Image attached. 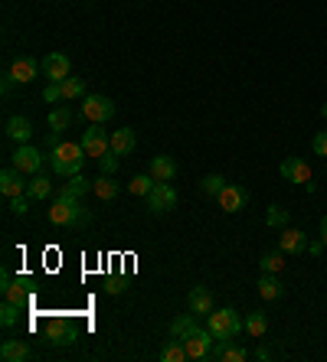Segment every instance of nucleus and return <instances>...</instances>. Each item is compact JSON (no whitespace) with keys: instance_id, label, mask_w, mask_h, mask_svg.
<instances>
[{"instance_id":"f257e3e1","label":"nucleus","mask_w":327,"mask_h":362,"mask_svg":"<svg viewBox=\"0 0 327 362\" xmlns=\"http://www.w3.org/2000/svg\"><path fill=\"white\" fill-rule=\"evenodd\" d=\"M79 199H82V196H76L69 186H63V190L56 192L53 206H49V222H53L56 229H82V225L88 222V209H82Z\"/></svg>"},{"instance_id":"f03ea898","label":"nucleus","mask_w":327,"mask_h":362,"mask_svg":"<svg viewBox=\"0 0 327 362\" xmlns=\"http://www.w3.org/2000/svg\"><path fill=\"white\" fill-rule=\"evenodd\" d=\"M88 154L82 150V144H59V147L49 150V163H53V173H59V176H76V173H82V167H86Z\"/></svg>"},{"instance_id":"7ed1b4c3","label":"nucleus","mask_w":327,"mask_h":362,"mask_svg":"<svg viewBox=\"0 0 327 362\" xmlns=\"http://www.w3.org/2000/svg\"><path fill=\"white\" fill-rule=\"evenodd\" d=\"M207 330L213 333L216 343H223V340H236V336L246 330V323H242V317L232 307H223V310L207 313Z\"/></svg>"},{"instance_id":"20e7f679","label":"nucleus","mask_w":327,"mask_h":362,"mask_svg":"<svg viewBox=\"0 0 327 362\" xmlns=\"http://www.w3.org/2000/svg\"><path fill=\"white\" fill-rule=\"evenodd\" d=\"M186 346V356H190V359H209V356H213V333L207 330V327H200V323H196L193 330L186 333L184 340H180Z\"/></svg>"},{"instance_id":"39448f33","label":"nucleus","mask_w":327,"mask_h":362,"mask_svg":"<svg viewBox=\"0 0 327 362\" xmlns=\"http://www.w3.org/2000/svg\"><path fill=\"white\" fill-rule=\"evenodd\" d=\"M46 340L53 343V346H72V343L79 340V333L76 327H72V320H65V317H53V320H46Z\"/></svg>"},{"instance_id":"423d86ee","label":"nucleus","mask_w":327,"mask_h":362,"mask_svg":"<svg viewBox=\"0 0 327 362\" xmlns=\"http://www.w3.org/2000/svg\"><path fill=\"white\" fill-rule=\"evenodd\" d=\"M79 144H82V150H86L88 157L98 160V157H105V154L111 150V134L102 128V124H92V128L82 134V140H79Z\"/></svg>"},{"instance_id":"0eeeda50","label":"nucleus","mask_w":327,"mask_h":362,"mask_svg":"<svg viewBox=\"0 0 327 362\" xmlns=\"http://www.w3.org/2000/svg\"><path fill=\"white\" fill-rule=\"evenodd\" d=\"M177 206V190L170 186V183H161V180H154V190L147 192V209L157 215L164 213H170Z\"/></svg>"},{"instance_id":"6e6552de","label":"nucleus","mask_w":327,"mask_h":362,"mask_svg":"<svg viewBox=\"0 0 327 362\" xmlns=\"http://www.w3.org/2000/svg\"><path fill=\"white\" fill-rule=\"evenodd\" d=\"M82 115L92 121V124H105L115 117V101L109 95H88L86 105H82Z\"/></svg>"},{"instance_id":"1a4fd4ad","label":"nucleus","mask_w":327,"mask_h":362,"mask_svg":"<svg viewBox=\"0 0 327 362\" xmlns=\"http://www.w3.org/2000/svg\"><path fill=\"white\" fill-rule=\"evenodd\" d=\"M10 163L20 173H40V170H43V150L30 147V144H20V147L13 150Z\"/></svg>"},{"instance_id":"9d476101","label":"nucleus","mask_w":327,"mask_h":362,"mask_svg":"<svg viewBox=\"0 0 327 362\" xmlns=\"http://www.w3.org/2000/svg\"><path fill=\"white\" fill-rule=\"evenodd\" d=\"M43 72H46L49 82H63V79L72 75V63H69V56L65 53H49L43 59Z\"/></svg>"},{"instance_id":"9b49d317","label":"nucleus","mask_w":327,"mask_h":362,"mask_svg":"<svg viewBox=\"0 0 327 362\" xmlns=\"http://www.w3.org/2000/svg\"><path fill=\"white\" fill-rule=\"evenodd\" d=\"M26 186H30V183H23V173L17 170V167H10V170H3V173H0V192H3L7 199L26 196Z\"/></svg>"},{"instance_id":"f8f14e48","label":"nucleus","mask_w":327,"mask_h":362,"mask_svg":"<svg viewBox=\"0 0 327 362\" xmlns=\"http://www.w3.org/2000/svg\"><path fill=\"white\" fill-rule=\"evenodd\" d=\"M282 176L288 183H311L314 180V173H311V167H308L305 160H298V157H288V160H282Z\"/></svg>"},{"instance_id":"ddd939ff","label":"nucleus","mask_w":327,"mask_h":362,"mask_svg":"<svg viewBox=\"0 0 327 362\" xmlns=\"http://www.w3.org/2000/svg\"><path fill=\"white\" fill-rule=\"evenodd\" d=\"M219 206L226 209V213H239V209H246V203H249V192L242 190V186H232V183H226V190L216 196Z\"/></svg>"},{"instance_id":"4468645a","label":"nucleus","mask_w":327,"mask_h":362,"mask_svg":"<svg viewBox=\"0 0 327 362\" xmlns=\"http://www.w3.org/2000/svg\"><path fill=\"white\" fill-rule=\"evenodd\" d=\"M0 294H3V300H10L17 307H26V304H30V281H26V277H17L7 288H0Z\"/></svg>"},{"instance_id":"2eb2a0df","label":"nucleus","mask_w":327,"mask_h":362,"mask_svg":"<svg viewBox=\"0 0 327 362\" xmlns=\"http://www.w3.org/2000/svg\"><path fill=\"white\" fill-rule=\"evenodd\" d=\"M10 75H13V82L30 85L33 79L40 75V63H36V59H30V56H23V59H17V63L10 65Z\"/></svg>"},{"instance_id":"dca6fc26","label":"nucleus","mask_w":327,"mask_h":362,"mask_svg":"<svg viewBox=\"0 0 327 362\" xmlns=\"http://www.w3.org/2000/svg\"><path fill=\"white\" fill-rule=\"evenodd\" d=\"M186 307H190V313H196V317H207V313H213V294H209V288H193V290H190Z\"/></svg>"},{"instance_id":"f3484780","label":"nucleus","mask_w":327,"mask_h":362,"mask_svg":"<svg viewBox=\"0 0 327 362\" xmlns=\"http://www.w3.org/2000/svg\"><path fill=\"white\" fill-rule=\"evenodd\" d=\"M7 138L17 140V144H26L33 138V121L30 117H20V115L7 117Z\"/></svg>"},{"instance_id":"a211bd4d","label":"nucleus","mask_w":327,"mask_h":362,"mask_svg":"<svg viewBox=\"0 0 327 362\" xmlns=\"http://www.w3.org/2000/svg\"><path fill=\"white\" fill-rule=\"evenodd\" d=\"M282 252L285 255H301L308 252V235L298 229H282Z\"/></svg>"},{"instance_id":"6ab92c4d","label":"nucleus","mask_w":327,"mask_h":362,"mask_svg":"<svg viewBox=\"0 0 327 362\" xmlns=\"http://www.w3.org/2000/svg\"><path fill=\"white\" fill-rule=\"evenodd\" d=\"M134 131L131 128H118V131H111V150L118 154V157H128L131 150H134Z\"/></svg>"},{"instance_id":"aec40b11","label":"nucleus","mask_w":327,"mask_h":362,"mask_svg":"<svg viewBox=\"0 0 327 362\" xmlns=\"http://www.w3.org/2000/svg\"><path fill=\"white\" fill-rule=\"evenodd\" d=\"M151 176L154 180H161V183H170L177 176V163H174V157H154L151 160Z\"/></svg>"},{"instance_id":"412c9836","label":"nucleus","mask_w":327,"mask_h":362,"mask_svg":"<svg viewBox=\"0 0 327 362\" xmlns=\"http://www.w3.org/2000/svg\"><path fill=\"white\" fill-rule=\"evenodd\" d=\"M30 356H33L30 346L20 343V340H7L3 346H0V359L3 362H23V359H30Z\"/></svg>"},{"instance_id":"4be33fe9","label":"nucleus","mask_w":327,"mask_h":362,"mask_svg":"<svg viewBox=\"0 0 327 362\" xmlns=\"http://www.w3.org/2000/svg\"><path fill=\"white\" fill-rule=\"evenodd\" d=\"M213 359H219V362H246L249 359V352L242 349V346H236L232 340H223L219 343V349L213 352Z\"/></svg>"},{"instance_id":"5701e85b","label":"nucleus","mask_w":327,"mask_h":362,"mask_svg":"<svg viewBox=\"0 0 327 362\" xmlns=\"http://www.w3.org/2000/svg\"><path fill=\"white\" fill-rule=\"evenodd\" d=\"M92 192H95L102 203H111V199H118V183L111 180L109 173H102L95 180V186H92Z\"/></svg>"},{"instance_id":"b1692460","label":"nucleus","mask_w":327,"mask_h":362,"mask_svg":"<svg viewBox=\"0 0 327 362\" xmlns=\"http://www.w3.org/2000/svg\"><path fill=\"white\" fill-rule=\"evenodd\" d=\"M255 290H259V297H265V300H278L282 297V281H278L275 274H262Z\"/></svg>"},{"instance_id":"393cba45","label":"nucleus","mask_w":327,"mask_h":362,"mask_svg":"<svg viewBox=\"0 0 327 362\" xmlns=\"http://www.w3.org/2000/svg\"><path fill=\"white\" fill-rule=\"evenodd\" d=\"M242 323H246V333H249L252 340H262V336H265V330H269V320H265V313H262V310L249 313Z\"/></svg>"},{"instance_id":"a878e982","label":"nucleus","mask_w":327,"mask_h":362,"mask_svg":"<svg viewBox=\"0 0 327 362\" xmlns=\"http://www.w3.org/2000/svg\"><path fill=\"white\" fill-rule=\"evenodd\" d=\"M49 192H53V183L46 180V176H40V173H33L30 186H26V196H30V199H46Z\"/></svg>"},{"instance_id":"bb28decb","label":"nucleus","mask_w":327,"mask_h":362,"mask_svg":"<svg viewBox=\"0 0 327 362\" xmlns=\"http://www.w3.org/2000/svg\"><path fill=\"white\" fill-rule=\"evenodd\" d=\"M69 124H72V108H53V115H49V131L63 134Z\"/></svg>"},{"instance_id":"cd10ccee","label":"nucleus","mask_w":327,"mask_h":362,"mask_svg":"<svg viewBox=\"0 0 327 362\" xmlns=\"http://www.w3.org/2000/svg\"><path fill=\"white\" fill-rule=\"evenodd\" d=\"M193 327H196V313H184V317H177L174 323H170V336H174V340H184Z\"/></svg>"},{"instance_id":"c85d7f7f","label":"nucleus","mask_w":327,"mask_h":362,"mask_svg":"<svg viewBox=\"0 0 327 362\" xmlns=\"http://www.w3.org/2000/svg\"><path fill=\"white\" fill-rule=\"evenodd\" d=\"M161 359L164 362H184V359H190V356H186V346L184 343H167V346H164L161 349Z\"/></svg>"},{"instance_id":"c756f323","label":"nucleus","mask_w":327,"mask_h":362,"mask_svg":"<svg viewBox=\"0 0 327 362\" xmlns=\"http://www.w3.org/2000/svg\"><path fill=\"white\" fill-rule=\"evenodd\" d=\"M59 85H63V98H69V101L86 95V82H82V79H72V75H69V79H63Z\"/></svg>"},{"instance_id":"7c9ffc66","label":"nucleus","mask_w":327,"mask_h":362,"mask_svg":"<svg viewBox=\"0 0 327 362\" xmlns=\"http://www.w3.org/2000/svg\"><path fill=\"white\" fill-rule=\"evenodd\" d=\"M285 252H269V255H262V271H265V274H278V271H282L285 268Z\"/></svg>"},{"instance_id":"2f4dec72","label":"nucleus","mask_w":327,"mask_h":362,"mask_svg":"<svg viewBox=\"0 0 327 362\" xmlns=\"http://www.w3.org/2000/svg\"><path fill=\"white\" fill-rule=\"evenodd\" d=\"M200 190L207 192V196H219V192L226 190V180H223L219 173H209V176H203V183H200Z\"/></svg>"},{"instance_id":"473e14b6","label":"nucleus","mask_w":327,"mask_h":362,"mask_svg":"<svg viewBox=\"0 0 327 362\" xmlns=\"http://www.w3.org/2000/svg\"><path fill=\"white\" fill-rule=\"evenodd\" d=\"M265 222L272 225V229H285V225H288V209H285V206H269Z\"/></svg>"},{"instance_id":"72a5a7b5","label":"nucleus","mask_w":327,"mask_h":362,"mask_svg":"<svg viewBox=\"0 0 327 362\" xmlns=\"http://www.w3.org/2000/svg\"><path fill=\"white\" fill-rule=\"evenodd\" d=\"M154 176H144V173H141V176H131V183H128V192H134V196H147V192H151L154 190Z\"/></svg>"},{"instance_id":"f704fd0d","label":"nucleus","mask_w":327,"mask_h":362,"mask_svg":"<svg viewBox=\"0 0 327 362\" xmlns=\"http://www.w3.org/2000/svg\"><path fill=\"white\" fill-rule=\"evenodd\" d=\"M69 190L76 192V196H86V192H92V186H95V180H86L82 173H76V176H69V183H65Z\"/></svg>"},{"instance_id":"c9c22d12","label":"nucleus","mask_w":327,"mask_h":362,"mask_svg":"<svg viewBox=\"0 0 327 362\" xmlns=\"http://www.w3.org/2000/svg\"><path fill=\"white\" fill-rule=\"evenodd\" d=\"M20 310L23 307H17V304H10V300H3V307H0V323H3V327H13V323L20 320Z\"/></svg>"},{"instance_id":"e433bc0d","label":"nucleus","mask_w":327,"mask_h":362,"mask_svg":"<svg viewBox=\"0 0 327 362\" xmlns=\"http://www.w3.org/2000/svg\"><path fill=\"white\" fill-rule=\"evenodd\" d=\"M98 167H102V173H115L118 170V154H115V150H109V154H105V157H98Z\"/></svg>"},{"instance_id":"4c0bfd02","label":"nucleus","mask_w":327,"mask_h":362,"mask_svg":"<svg viewBox=\"0 0 327 362\" xmlns=\"http://www.w3.org/2000/svg\"><path fill=\"white\" fill-rule=\"evenodd\" d=\"M43 98L49 101V105L63 101V85H59V82H49V85H46V92H43Z\"/></svg>"},{"instance_id":"58836bf2","label":"nucleus","mask_w":327,"mask_h":362,"mask_svg":"<svg viewBox=\"0 0 327 362\" xmlns=\"http://www.w3.org/2000/svg\"><path fill=\"white\" fill-rule=\"evenodd\" d=\"M30 196H17V199H10V213L13 215H26L30 213V203H26Z\"/></svg>"},{"instance_id":"ea45409f","label":"nucleus","mask_w":327,"mask_h":362,"mask_svg":"<svg viewBox=\"0 0 327 362\" xmlns=\"http://www.w3.org/2000/svg\"><path fill=\"white\" fill-rule=\"evenodd\" d=\"M314 154L317 157H327V131L314 134Z\"/></svg>"},{"instance_id":"a19ab883","label":"nucleus","mask_w":327,"mask_h":362,"mask_svg":"<svg viewBox=\"0 0 327 362\" xmlns=\"http://www.w3.org/2000/svg\"><path fill=\"white\" fill-rule=\"evenodd\" d=\"M324 242H321V238H317V242H308V252H311V255H321V252H324Z\"/></svg>"},{"instance_id":"79ce46f5","label":"nucleus","mask_w":327,"mask_h":362,"mask_svg":"<svg viewBox=\"0 0 327 362\" xmlns=\"http://www.w3.org/2000/svg\"><path fill=\"white\" fill-rule=\"evenodd\" d=\"M255 359H262V362H269V359H272V352L265 349V346H259V349H255Z\"/></svg>"},{"instance_id":"37998d69","label":"nucleus","mask_w":327,"mask_h":362,"mask_svg":"<svg viewBox=\"0 0 327 362\" xmlns=\"http://www.w3.org/2000/svg\"><path fill=\"white\" fill-rule=\"evenodd\" d=\"M109 290L111 294H121L125 290V281H109Z\"/></svg>"},{"instance_id":"c03bdc74","label":"nucleus","mask_w":327,"mask_h":362,"mask_svg":"<svg viewBox=\"0 0 327 362\" xmlns=\"http://www.w3.org/2000/svg\"><path fill=\"white\" fill-rule=\"evenodd\" d=\"M321 242H324V245H327V215H324V219H321Z\"/></svg>"},{"instance_id":"a18cd8bd","label":"nucleus","mask_w":327,"mask_h":362,"mask_svg":"<svg viewBox=\"0 0 327 362\" xmlns=\"http://www.w3.org/2000/svg\"><path fill=\"white\" fill-rule=\"evenodd\" d=\"M321 115H324V121H327V101H324V105H321Z\"/></svg>"}]
</instances>
